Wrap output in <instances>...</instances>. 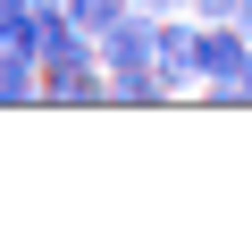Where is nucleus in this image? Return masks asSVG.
<instances>
[{"label":"nucleus","mask_w":252,"mask_h":244,"mask_svg":"<svg viewBox=\"0 0 252 244\" xmlns=\"http://www.w3.org/2000/svg\"><path fill=\"white\" fill-rule=\"evenodd\" d=\"M42 101L51 109H101V101H118V76L109 68H76V76H51Z\"/></svg>","instance_id":"3"},{"label":"nucleus","mask_w":252,"mask_h":244,"mask_svg":"<svg viewBox=\"0 0 252 244\" xmlns=\"http://www.w3.org/2000/svg\"><path fill=\"white\" fill-rule=\"evenodd\" d=\"M160 84L168 93L202 84V26L193 17H160Z\"/></svg>","instance_id":"2"},{"label":"nucleus","mask_w":252,"mask_h":244,"mask_svg":"<svg viewBox=\"0 0 252 244\" xmlns=\"http://www.w3.org/2000/svg\"><path fill=\"white\" fill-rule=\"evenodd\" d=\"M135 9H152V17H177V9H193V0H135Z\"/></svg>","instance_id":"6"},{"label":"nucleus","mask_w":252,"mask_h":244,"mask_svg":"<svg viewBox=\"0 0 252 244\" xmlns=\"http://www.w3.org/2000/svg\"><path fill=\"white\" fill-rule=\"evenodd\" d=\"M126 9H135V0H67V17H76V26H93V34H101L109 17H126Z\"/></svg>","instance_id":"4"},{"label":"nucleus","mask_w":252,"mask_h":244,"mask_svg":"<svg viewBox=\"0 0 252 244\" xmlns=\"http://www.w3.org/2000/svg\"><path fill=\"white\" fill-rule=\"evenodd\" d=\"M193 17H244V0H193Z\"/></svg>","instance_id":"5"},{"label":"nucleus","mask_w":252,"mask_h":244,"mask_svg":"<svg viewBox=\"0 0 252 244\" xmlns=\"http://www.w3.org/2000/svg\"><path fill=\"white\" fill-rule=\"evenodd\" d=\"M101 68H109V76H143V68H160V17H152V9L109 17V26H101Z\"/></svg>","instance_id":"1"}]
</instances>
